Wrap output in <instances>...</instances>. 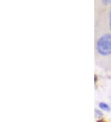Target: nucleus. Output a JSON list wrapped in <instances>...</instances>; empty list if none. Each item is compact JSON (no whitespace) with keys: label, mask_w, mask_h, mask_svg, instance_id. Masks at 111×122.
I'll return each instance as SVG.
<instances>
[{"label":"nucleus","mask_w":111,"mask_h":122,"mask_svg":"<svg viewBox=\"0 0 111 122\" xmlns=\"http://www.w3.org/2000/svg\"><path fill=\"white\" fill-rule=\"evenodd\" d=\"M95 112H96V115L97 117H101L102 116V113L101 112V111H99V110H96Z\"/></svg>","instance_id":"obj_3"},{"label":"nucleus","mask_w":111,"mask_h":122,"mask_svg":"<svg viewBox=\"0 0 111 122\" xmlns=\"http://www.w3.org/2000/svg\"><path fill=\"white\" fill-rule=\"evenodd\" d=\"M110 27H111V14H110Z\"/></svg>","instance_id":"obj_4"},{"label":"nucleus","mask_w":111,"mask_h":122,"mask_svg":"<svg viewBox=\"0 0 111 122\" xmlns=\"http://www.w3.org/2000/svg\"><path fill=\"white\" fill-rule=\"evenodd\" d=\"M99 106L101 109L107 110V111H109L110 110V107H109L108 105L106 104H105V103L101 102L99 104Z\"/></svg>","instance_id":"obj_2"},{"label":"nucleus","mask_w":111,"mask_h":122,"mask_svg":"<svg viewBox=\"0 0 111 122\" xmlns=\"http://www.w3.org/2000/svg\"><path fill=\"white\" fill-rule=\"evenodd\" d=\"M96 50L101 55L106 56L111 54V34L103 35L98 39L96 43Z\"/></svg>","instance_id":"obj_1"}]
</instances>
